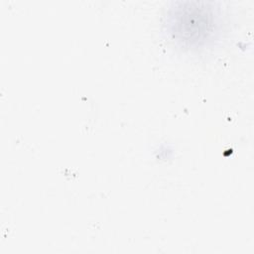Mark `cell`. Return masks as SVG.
<instances>
[{
	"label": "cell",
	"mask_w": 254,
	"mask_h": 254,
	"mask_svg": "<svg viewBox=\"0 0 254 254\" xmlns=\"http://www.w3.org/2000/svg\"><path fill=\"white\" fill-rule=\"evenodd\" d=\"M225 13L213 1H176L166 12L163 32L183 51L199 52L212 48L224 34Z\"/></svg>",
	"instance_id": "6da1fadb"
}]
</instances>
